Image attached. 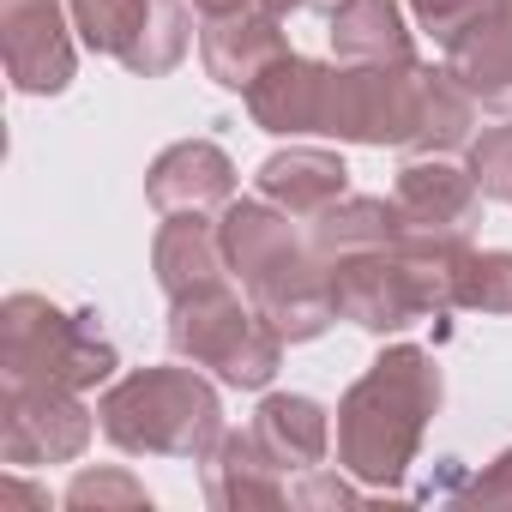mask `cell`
Wrapping results in <instances>:
<instances>
[{"label": "cell", "mask_w": 512, "mask_h": 512, "mask_svg": "<svg viewBox=\"0 0 512 512\" xmlns=\"http://www.w3.org/2000/svg\"><path fill=\"white\" fill-rule=\"evenodd\" d=\"M446 67L458 73V85L512 121V0H500L494 13H482L452 49H446Z\"/></svg>", "instance_id": "e0dca14e"}, {"label": "cell", "mask_w": 512, "mask_h": 512, "mask_svg": "<svg viewBox=\"0 0 512 512\" xmlns=\"http://www.w3.org/2000/svg\"><path fill=\"white\" fill-rule=\"evenodd\" d=\"M217 229H223L229 272L241 278L247 302L284 332V344H308L338 320L332 266L314 253L308 235H296L290 211H278L272 199H229Z\"/></svg>", "instance_id": "7a4b0ae2"}, {"label": "cell", "mask_w": 512, "mask_h": 512, "mask_svg": "<svg viewBox=\"0 0 512 512\" xmlns=\"http://www.w3.org/2000/svg\"><path fill=\"white\" fill-rule=\"evenodd\" d=\"M332 49L350 67H398L416 61V31L404 25L398 0H344L332 13Z\"/></svg>", "instance_id": "ffe728a7"}, {"label": "cell", "mask_w": 512, "mask_h": 512, "mask_svg": "<svg viewBox=\"0 0 512 512\" xmlns=\"http://www.w3.org/2000/svg\"><path fill=\"white\" fill-rule=\"evenodd\" d=\"M253 434H260V446L272 452V464L290 482L320 470L326 452H332V416H326L320 398H302V392H272L253 410Z\"/></svg>", "instance_id": "2e32d148"}, {"label": "cell", "mask_w": 512, "mask_h": 512, "mask_svg": "<svg viewBox=\"0 0 512 512\" xmlns=\"http://www.w3.org/2000/svg\"><path fill=\"white\" fill-rule=\"evenodd\" d=\"M404 211L398 199H380V193H344L338 205H326L314 223H308V241L314 253L332 266V260H350V253H374V247H392L404 241Z\"/></svg>", "instance_id": "d6986e66"}, {"label": "cell", "mask_w": 512, "mask_h": 512, "mask_svg": "<svg viewBox=\"0 0 512 512\" xmlns=\"http://www.w3.org/2000/svg\"><path fill=\"white\" fill-rule=\"evenodd\" d=\"M121 356L97 314H67L49 296H7L0 302V392H91L115 380Z\"/></svg>", "instance_id": "277c9868"}, {"label": "cell", "mask_w": 512, "mask_h": 512, "mask_svg": "<svg viewBox=\"0 0 512 512\" xmlns=\"http://www.w3.org/2000/svg\"><path fill=\"white\" fill-rule=\"evenodd\" d=\"M326 61H308V55H284L260 85L247 91V115L253 127H266L278 139H296V133H320V103H326Z\"/></svg>", "instance_id": "ac0fdd59"}, {"label": "cell", "mask_w": 512, "mask_h": 512, "mask_svg": "<svg viewBox=\"0 0 512 512\" xmlns=\"http://www.w3.org/2000/svg\"><path fill=\"white\" fill-rule=\"evenodd\" d=\"M464 494L470 500H482V506H512V446L476 476V482H464Z\"/></svg>", "instance_id": "f546056e"}, {"label": "cell", "mask_w": 512, "mask_h": 512, "mask_svg": "<svg viewBox=\"0 0 512 512\" xmlns=\"http://www.w3.org/2000/svg\"><path fill=\"white\" fill-rule=\"evenodd\" d=\"M290 506H356V476H332L326 464L290 482Z\"/></svg>", "instance_id": "83f0119b"}, {"label": "cell", "mask_w": 512, "mask_h": 512, "mask_svg": "<svg viewBox=\"0 0 512 512\" xmlns=\"http://www.w3.org/2000/svg\"><path fill=\"white\" fill-rule=\"evenodd\" d=\"M67 506L73 512H103V506H151V494L127 476V470H79L73 488H67Z\"/></svg>", "instance_id": "484cf974"}, {"label": "cell", "mask_w": 512, "mask_h": 512, "mask_svg": "<svg viewBox=\"0 0 512 512\" xmlns=\"http://www.w3.org/2000/svg\"><path fill=\"white\" fill-rule=\"evenodd\" d=\"M187 49H193V0H151V13L139 19L121 67L133 79H163L187 61Z\"/></svg>", "instance_id": "44dd1931"}, {"label": "cell", "mask_w": 512, "mask_h": 512, "mask_svg": "<svg viewBox=\"0 0 512 512\" xmlns=\"http://www.w3.org/2000/svg\"><path fill=\"white\" fill-rule=\"evenodd\" d=\"M392 199L410 229H440V235H470V223L482 211L476 175L446 157H410L392 181Z\"/></svg>", "instance_id": "5bb4252c"}, {"label": "cell", "mask_w": 512, "mask_h": 512, "mask_svg": "<svg viewBox=\"0 0 512 512\" xmlns=\"http://www.w3.org/2000/svg\"><path fill=\"white\" fill-rule=\"evenodd\" d=\"M476 139V97L458 85L452 67H428V91H422V127H416V157H446L464 151Z\"/></svg>", "instance_id": "7402d4cb"}, {"label": "cell", "mask_w": 512, "mask_h": 512, "mask_svg": "<svg viewBox=\"0 0 512 512\" xmlns=\"http://www.w3.org/2000/svg\"><path fill=\"white\" fill-rule=\"evenodd\" d=\"M446 380L434 350L422 344H392L368 362V374L344 392L338 404V464L362 488H404L428 422L440 416Z\"/></svg>", "instance_id": "6da1fadb"}, {"label": "cell", "mask_w": 512, "mask_h": 512, "mask_svg": "<svg viewBox=\"0 0 512 512\" xmlns=\"http://www.w3.org/2000/svg\"><path fill=\"white\" fill-rule=\"evenodd\" d=\"M422 91H428L422 61H398V67L338 61L326 73L320 133H332L344 145H398V151H410L416 127H422Z\"/></svg>", "instance_id": "8992f818"}, {"label": "cell", "mask_w": 512, "mask_h": 512, "mask_svg": "<svg viewBox=\"0 0 512 512\" xmlns=\"http://www.w3.org/2000/svg\"><path fill=\"white\" fill-rule=\"evenodd\" d=\"M169 356L211 368L235 392H266L284 362V332L253 302H241L229 284H217L169 302Z\"/></svg>", "instance_id": "5b68a950"}, {"label": "cell", "mask_w": 512, "mask_h": 512, "mask_svg": "<svg viewBox=\"0 0 512 512\" xmlns=\"http://www.w3.org/2000/svg\"><path fill=\"white\" fill-rule=\"evenodd\" d=\"M61 0H0V55H7V79L25 97H61L79 73V49L67 31Z\"/></svg>", "instance_id": "9c48e42d"}, {"label": "cell", "mask_w": 512, "mask_h": 512, "mask_svg": "<svg viewBox=\"0 0 512 512\" xmlns=\"http://www.w3.org/2000/svg\"><path fill=\"white\" fill-rule=\"evenodd\" d=\"M73 7V31H79V43L91 49V55H127V43H133V31H139V19L151 13V0H67Z\"/></svg>", "instance_id": "603a6c76"}, {"label": "cell", "mask_w": 512, "mask_h": 512, "mask_svg": "<svg viewBox=\"0 0 512 512\" xmlns=\"http://www.w3.org/2000/svg\"><path fill=\"white\" fill-rule=\"evenodd\" d=\"M145 199L163 217L169 211H223L235 199V163L211 139H175L145 169Z\"/></svg>", "instance_id": "8fae6325"}, {"label": "cell", "mask_w": 512, "mask_h": 512, "mask_svg": "<svg viewBox=\"0 0 512 512\" xmlns=\"http://www.w3.org/2000/svg\"><path fill=\"white\" fill-rule=\"evenodd\" d=\"M500 0H410V13H416V31H428L440 49H452L482 13H494Z\"/></svg>", "instance_id": "4316f807"}, {"label": "cell", "mask_w": 512, "mask_h": 512, "mask_svg": "<svg viewBox=\"0 0 512 512\" xmlns=\"http://www.w3.org/2000/svg\"><path fill=\"white\" fill-rule=\"evenodd\" d=\"M458 308L512 314V247H470V260L458 272Z\"/></svg>", "instance_id": "cb8c5ba5"}, {"label": "cell", "mask_w": 512, "mask_h": 512, "mask_svg": "<svg viewBox=\"0 0 512 512\" xmlns=\"http://www.w3.org/2000/svg\"><path fill=\"white\" fill-rule=\"evenodd\" d=\"M302 0H193L199 19H241V13H260V19H290Z\"/></svg>", "instance_id": "f1b7e54d"}, {"label": "cell", "mask_w": 512, "mask_h": 512, "mask_svg": "<svg viewBox=\"0 0 512 512\" xmlns=\"http://www.w3.org/2000/svg\"><path fill=\"white\" fill-rule=\"evenodd\" d=\"M302 7H308V13H326V19H332V13L344 7V0H302Z\"/></svg>", "instance_id": "4dcf8cb0"}, {"label": "cell", "mask_w": 512, "mask_h": 512, "mask_svg": "<svg viewBox=\"0 0 512 512\" xmlns=\"http://www.w3.org/2000/svg\"><path fill=\"white\" fill-rule=\"evenodd\" d=\"M290 49L284 19H260V13H241V19H199V61L223 91H253Z\"/></svg>", "instance_id": "7c38bea8"}, {"label": "cell", "mask_w": 512, "mask_h": 512, "mask_svg": "<svg viewBox=\"0 0 512 512\" xmlns=\"http://www.w3.org/2000/svg\"><path fill=\"white\" fill-rule=\"evenodd\" d=\"M199 488L217 512H272L290 506V476L272 464L253 428H223V440L199 458Z\"/></svg>", "instance_id": "30bf717a"}, {"label": "cell", "mask_w": 512, "mask_h": 512, "mask_svg": "<svg viewBox=\"0 0 512 512\" xmlns=\"http://www.w3.org/2000/svg\"><path fill=\"white\" fill-rule=\"evenodd\" d=\"M97 410L85 404V392H0V458L13 470H37V464H73L91 434H97Z\"/></svg>", "instance_id": "52a82bcc"}, {"label": "cell", "mask_w": 512, "mask_h": 512, "mask_svg": "<svg viewBox=\"0 0 512 512\" xmlns=\"http://www.w3.org/2000/svg\"><path fill=\"white\" fill-rule=\"evenodd\" d=\"M103 440L133 452V458H205L223 440V398L217 386L187 362V368H133L109 380L97 398Z\"/></svg>", "instance_id": "3957f363"}, {"label": "cell", "mask_w": 512, "mask_h": 512, "mask_svg": "<svg viewBox=\"0 0 512 512\" xmlns=\"http://www.w3.org/2000/svg\"><path fill=\"white\" fill-rule=\"evenodd\" d=\"M151 272L163 284L169 302L193 296V290H217L229 284V253H223V229L205 211H169L157 241H151Z\"/></svg>", "instance_id": "4fadbf2b"}, {"label": "cell", "mask_w": 512, "mask_h": 512, "mask_svg": "<svg viewBox=\"0 0 512 512\" xmlns=\"http://www.w3.org/2000/svg\"><path fill=\"white\" fill-rule=\"evenodd\" d=\"M350 193V169L338 151L326 145H290V151H272L260 163V199H272L278 211H290L296 223H314L326 205H338Z\"/></svg>", "instance_id": "9a60e30c"}, {"label": "cell", "mask_w": 512, "mask_h": 512, "mask_svg": "<svg viewBox=\"0 0 512 512\" xmlns=\"http://www.w3.org/2000/svg\"><path fill=\"white\" fill-rule=\"evenodd\" d=\"M332 302L338 320L386 338L404 332L410 320H428V290L416 278V266L404 260V247H374V253H350V260H332Z\"/></svg>", "instance_id": "ba28073f"}, {"label": "cell", "mask_w": 512, "mask_h": 512, "mask_svg": "<svg viewBox=\"0 0 512 512\" xmlns=\"http://www.w3.org/2000/svg\"><path fill=\"white\" fill-rule=\"evenodd\" d=\"M470 175H476V187H482V199H494V205H512V127H488V133H476L470 145Z\"/></svg>", "instance_id": "d4e9b609"}]
</instances>
